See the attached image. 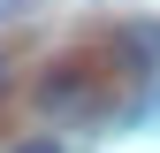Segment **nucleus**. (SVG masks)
<instances>
[{
	"instance_id": "1",
	"label": "nucleus",
	"mask_w": 160,
	"mask_h": 153,
	"mask_svg": "<svg viewBox=\"0 0 160 153\" xmlns=\"http://www.w3.org/2000/svg\"><path fill=\"white\" fill-rule=\"evenodd\" d=\"M38 100H46V107H84L92 100V76L84 69H53L46 84H38Z\"/></svg>"
},
{
	"instance_id": "2",
	"label": "nucleus",
	"mask_w": 160,
	"mask_h": 153,
	"mask_svg": "<svg viewBox=\"0 0 160 153\" xmlns=\"http://www.w3.org/2000/svg\"><path fill=\"white\" fill-rule=\"evenodd\" d=\"M122 61L130 69H160V23H130L122 31Z\"/></svg>"
},
{
	"instance_id": "3",
	"label": "nucleus",
	"mask_w": 160,
	"mask_h": 153,
	"mask_svg": "<svg viewBox=\"0 0 160 153\" xmlns=\"http://www.w3.org/2000/svg\"><path fill=\"white\" fill-rule=\"evenodd\" d=\"M15 153H61V145H53V138H23Z\"/></svg>"
},
{
	"instance_id": "4",
	"label": "nucleus",
	"mask_w": 160,
	"mask_h": 153,
	"mask_svg": "<svg viewBox=\"0 0 160 153\" xmlns=\"http://www.w3.org/2000/svg\"><path fill=\"white\" fill-rule=\"evenodd\" d=\"M0 92H8V61H0Z\"/></svg>"
}]
</instances>
